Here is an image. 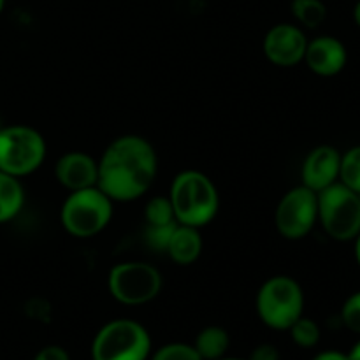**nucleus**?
Masks as SVG:
<instances>
[{
    "mask_svg": "<svg viewBox=\"0 0 360 360\" xmlns=\"http://www.w3.org/2000/svg\"><path fill=\"white\" fill-rule=\"evenodd\" d=\"M157 169V153L144 137L122 136L98 160L97 186L111 200L129 202L151 188Z\"/></svg>",
    "mask_w": 360,
    "mask_h": 360,
    "instance_id": "1",
    "label": "nucleus"
},
{
    "mask_svg": "<svg viewBox=\"0 0 360 360\" xmlns=\"http://www.w3.org/2000/svg\"><path fill=\"white\" fill-rule=\"evenodd\" d=\"M178 224L204 227L218 213L220 197L210 176L199 171H183L174 178L169 193Z\"/></svg>",
    "mask_w": 360,
    "mask_h": 360,
    "instance_id": "2",
    "label": "nucleus"
},
{
    "mask_svg": "<svg viewBox=\"0 0 360 360\" xmlns=\"http://www.w3.org/2000/svg\"><path fill=\"white\" fill-rule=\"evenodd\" d=\"M112 218V200L98 186L70 192L60 220L74 238H91L104 231Z\"/></svg>",
    "mask_w": 360,
    "mask_h": 360,
    "instance_id": "3",
    "label": "nucleus"
},
{
    "mask_svg": "<svg viewBox=\"0 0 360 360\" xmlns=\"http://www.w3.org/2000/svg\"><path fill=\"white\" fill-rule=\"evenodd\" d=\"M304 294L294 278L273 276L260 287L257 295V311L260 320L271 329L288 330L302 316Z\"/></svg>",
    "mask_w": 360,
    "mask_h": 360,
    "instance_id": "4",
    "label": "nucleus"
},
{
    "mask_svg": "<svg viewBox=\"0 0 360 360\" xmlns=\"http://www.w3.org/2000/svg\"><path fill=\"white\" fill-rule=\"evenodd\" d=\"M319 195V218L327 234L336 241H352L360 232V195L341 181Z\"/></svg>",
    "mask_w": 360,
    "mask_h": 360,
    "instance_id": "5",
    "label": "nucleus"
},
{
    "mask_svg": "<svg viewBox=\"0 0 360 360\" xmlns=\"http://www.w3.org/2000/svg\"><path fill=\"white\" fill-rule=\"evenodd\" d=\"M44 158L46 143L37 130L25 125L0 129V171L21 178L37 171Z\"/></svg>",
    "mask_w": 360,
    "mask_h": 360,
    "instance_id": "6",
    "label": "nucleus"
},
{
    "mask_svg": "<svg viewBox=\"0 0 360 360\" xmlns=\"http://www.w3.org/2000/svg\"><path fill=\"white\" fill-rule=\"evenodd\" d=\"M151 341L146 329L134 320H112L94 340V360H146Z\"/></svg>",
    "mask_w": 360,
    "mask_h": 360,
    "instance_id": "7",
    "label": "nucleus"
},
{
    "mask_svg": "<svg viewBox=\"0 0 360 360\" xmlns=\"http://www.w3.org/2000/svg\"><path fill=\"white\" fill-rule=\"evenodd\" d=\"M109 292L118 302L141 306L153 301L162 288V276L157 267L146 262H123L109 273Z\"/></svg>",
    "mask_w": 360,
    "mask_h": 360,
    "instance_id": "8",
    "label": "nucleus"
},
{
    "mask_svg": "<svg viewBox=\"0 0 360 360\" xmlns=\"http://www.w3.org/2000/svg\"><path fill=\"white\" fill-rule=\"evenodd\" d=\"M319 220V195L301 185L283 195L276 207V229L285 239L306 238Z\"/></svg>",
    "mask_w": 360,
    "mask_h": 360,
    "instance_id": "9",
    "label": "nucleus"
},
{
    "mask_svg": "<svg viewBox=\"0 0 360 360\" xmlns=\"http://www.w3.org/2000/svg\"><path fill=\"white\" fill-rule=\"evenodd\" d=\"M306 46L308 41L304 32L290 23L276 25L264 39V53L267 60L278 67H292L302 62Z\"/></svg>",
    "mask_w": 360,
    "mask_h": 360,
    "instance_id": "10",
    "label": "nucleus"
},
{
    "mask_svg": "<svg viewBox=\"0 0 360 360\" xmlns=\"http://www.w3.org/2000/svg\"><path fill=\"white\" fill-rule=\"evenodd\" d=\"M341 155L336 148L323 146L309 151L302 164V185L313 192H322L340 179Z\"/></svg>",
    "mask_w": 360,
    "mask_h": 360,
    "instance_id": "11",
    "label": "nucleus"
},
{
    "mask_svg": "<svg viewBox=\"0 0 360 360\" xmlns=\"http://www.w3.org/2000/svg\"><path fill=\"white\" fill-rule=\"evenodd\" d=\"M56 179L70 192L97 186L98 162L83 151H70L56 162Z\"/></svg>",
    "mask_w": 360,
    "mask_h": 360,
    "instance_id": "12",
    "label": "nucleus"
},
{
    "mask_svg": "<svg viewBox=\"0 0 360 360\" xmlns=\"http://www.w3.org/2000/svg\"><path fill=\"white\" fill-rule=\"evenodd\" d=\"M347 48L343 42L330 35H322L308 42L304 60L309 69L319 76H336L347 65Z\"/></svg>",
    "mask_w": 360,
    "mask_h": 360,
    "instance_id": "13",
    "label": "nucleus"
},
{
    "mask_svg": "<svg viewBox=\"0 0 360 360\" xmlns=\"http://www.w3.org/2000/svg\"><path fill=\"white\" fill-rule=\"evenodd\" d=\"M165 252L179 266H188L195 262L202 252V238L199 234V229L183 224L176 225Z\"/></svg>",
    "mask_w": 360,
    "mask_h": 360,
    "instance_id": "14",
    "label": "nucleus"
},
{
    "mask_svg": "<svg viewBox=\"0 0 360 360\" xmlns=\"http://www.w3.org/2000/svg\"><path fill=\"white\" fill-rule=\"evenodd\" d=\"M25 192L20 179L0 171V224L13 220L21 211Z\"/></svg>",
    "mask_w": 360,
    "mask_h": 360,
    "instance_id": "15",
    "label": "nucleus"
},
{
    "mask_svg": "<svg viewBox=\"0 0 360 360\" xmlns=\"http://www.w3.org/2000/svg\"><path fill=\"white\" fill-rule=\"evenodd\" d=\"M197 354L202 360H218L229 348V334L221 327H206L195 340Z\"/></svg>",
    "mask_w": 360,
    "mask_h": 360,
    "instance_id": "16",
    "label": "nucleus"
},
{
    "mask_svg": "<svg viewBox=\"0 0 360 360\" xmlns=\"http://www.w3.org/2000/svg\"><path fill=\"white\" fill-rule=\"evenodd\" d=\"M292 13L295 20L306 28L320 27L327 16V9L322 0H294Z\"/></svg>",
    "mask_w": 360,
    "mask_h": 360,
    "instance_id": "17",
    "label": "nucleus"
},
{
    "mask_svg": "<svg viewBox=\"0 0 360 360\" xmlns=\"http://www.w3.org/2000/svg\"><path fill=\"white\" fill-rule=\"evenodd\" d=\"M144 220H146L148 227H164V225L178 221L176 220L174 207H172L171 199L169 197H153L146 204Z\"/></svg>",
    "mask_w": 360,
    "mask_h": 360,
    "instance_id": "18",
    "label": "nucleus"
},
{
    "mask_svg": "<svg viewBox=\"0 0 360 360\" xmlns=\"http://www.w3.org/2000/svg\"><path fill=\"white\" fill-rule=\"evenodd\" d=\"M340 179L345 186L360 193V146L352 148L341 155Z\"/></svg>",
    "mask_w": 360,
    "mask_h": 360,
    "instance_id": "19",
    "label": "nucleus"
},
{
    "mask_svg": "<svg viewBox=\"0 0 360 360\" xmlns=\"http://www.w3.org/2000/svg\"><path fill=\"white\" fill-rule=\"evenodd\" d=\"M288 330H290V336L294 340V343L302 348H311L320 341V327L311 319L301 316V319H297L292 323V327Z\"/></svg>",
    "mask_w": 360,
    "mask_h": 360,
    "instance_id": "20",
    "label": "nucleus"
},
{
    "mask_svg": "<svg viewBox=\"0 0 360 360\" xmlns=\"http://www.w3.org/2000/svg\"><path fill=\"white\" fill-rule=\"evenodd\" d=\"M153 360H202L197 350L190 345L172 343L167 347H162L157 354L153 355Z\"/></svg>",
    "mask_w": 360,
    "mask_h": 360,
    "instance_id": "21",
    "label": "nucleus"
},
{
    "mask_svg": "<svg viewBox=\"0 0 360 360\" xmlns=\"http://www.w3.org/2000/svg\"><path fill=\"white\" fill-rule=\"evenodd\" d=\"M341 320L352 333L360 334V292L347 299L341 309Z\"/></svg>",
    "mask_w": 360,
    "mask_h": 360,
    "instance_id": "22",
    "label": "nucleus"
},
{
    "mask_svg": "<svg viewBox=\"0 0 360 360\" xmlns=\"http://www.w3.org/2000/svg\"><path fill=\"white\" fill-rule=\"evenodd\" d=\"M176 225H178V221L164 225V227H148L146 236H148V241H150V245L157 250L167 248V243H169V239H171L172 232H174Z\"/></svg>",
    "mask_w": 360,
    "mask_h": 360,
    "instance_id": "23",
    "label": "nucleus"
},
{
    "mask_svg": "<svg viewBox=\"0 0 360 360\" xmlns=\"http://www.w3.org/2000/svg\"><path fill=\"white\" fill-rule=\"evenodd\" d=\"M34 360H70L69 354L60 347H46L35 355Z\"/></svg>",
    "mask_w": 360,
    "mask_h": 360,
    "instance_id": "24",
    "label": "nucleus"
},
{
    "mask_svg": "<svg viewBox=\"0 0 360 360\" xmlns=\"http://www.w3.org/2000/svg\"><path fill=\"white\" fill-rule=\"evenodd\" d=\"M280 354H278L276 348L273 345H260L253 350V354L250 355L248 360H278Z\"/></svg>",
    "mask_w": 360,
    "mask_h": 360,
    "instance_id": "25",
    "label": "nucleus"
},
{
    "mask_svg": "<svg viewBox=\"0 0 360 360\" xmlns=\"http://www.w3.org/2000/svg\"><path fill=\"white\" fill-rule=\"evenodd\" d=\"M313 360H350V357H348V354H343V352L329 350V352H322V354H319Z\"/></svg>",
    "mask_w": 360,
    "mask_h": 360,
    "instance_id": "26",
    "label": "nucleus"
},
{
    "mask_svg": "<svg viewBox=\"0 0 360 360\" xmlns=\"http://www.w3.org/2000/svg\"><path fill=\"white\" fill-rule=\"evenodd\" d=\"M348 357H350V360H360V341L355 345L354 348H352V352L348 354Z\"/></svg>",
    "mask_w": 360,
    "mask_h": 360,
    "instance_id": "27",
    "label": "nucleus"
},
{
    "mask_svg": "<svg viewBox=\"0 0 360 360\" xmlns=\"http://www.w3.org/2000/svg\"><path fill=\"white\" fill-rule=\"evenodd\" d=\"M355 257H357V262L360 266V232L357 234V238H355Z\"/></svg>",
    "mask_w": 360,
    "mask_h": 360,
    "instance_id": "28",
    "label": "nucleus"
},
{
    "mask_svg": "<svg viewBox=\"0 0 360 360\" xmlns=\"http://www.w3.org/2000/svg\"><path fill=\"white\" fill-rule=\"evenodd\" d=\"M354 20H355V23H357V27L360 28V0H359L357 6H355V9H354Z\"/></svg>",
    "mask_w": 360,
    "mask_h": 360,
    "instance_id": "29",
    "label": "nucleus"
},
{
    "mask_svg": "<svg viewBox=\"0 0 360 360\" xmlns=\"http://www.w3.org/2000/svg\"><path fill=\"white\" fill-rule=\"evenodd\" d=\"M4 4H6V0H0V13H2L4 9Z\"/></svg>",
    "mask_w": 360,
    "mask_h": 360,
    "instance_id": "30",
    "label": "nucleus"
},
{
    "mask_svg": "<svg viewBox=\"0 0 360 360\" xmlns=\"http://www.w3.org/2000/svg\"><path fill=\"white\" fill-rule=\"evenodd\" d=\"M218 360H239V359H218Z\"/></svg>",
    "mask_w": 360,
    "mask_h": 360,
    "instance_id": "31",
    "label": "nucleus"
},
{
    "mask_svg": "<svg viewBox=\"0 0 360 360\" xmlns=\"http://www.w3.org/2000/svg\"><path fill=\"white\" fill-rule=\"evenodd\" d=\"M359 195H360V193H359Z\"/></svg>",
    "mask_w": 360,
    "mask_h": 360,
    "instance_id": "32",
    "label": "nucleus"
}]
</instances>
